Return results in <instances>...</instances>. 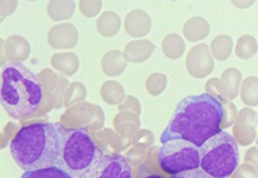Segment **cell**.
Returning <instances> with one entry per match:
<instances>
[{"instance_id":"obj_9","label":"cell","mask_w":258,"mask_h":178,"mask_svg":"<svg viewBox=\"0 0 258 178\" xmlns=\"http://www.w3.org/2000/svg\"><path fill=\"white\" fill-rule=\"evenodd\" d=\"M88 177L129 178L133 177V168L128 163L125 156L116 151L109 152L103 155Z\"/></svg>"},{"instance_id":"obj_8","label":"cell","mask_w":258,"mask_h":178,"mask_svg":"<svg viewBox=\"0 0 258 178\" xmlns=\"http://www.w3.org/2000/svg\"><path fill=\"white\" fill-rule=\"evenodd\" d=\"M41 84L45 92L44 115L53 108L63 107V96L66 88L69 87L68 78L64 75H58L52 69H44L38 74Z\"/></svg>"},{"instance_id":"obj_1","label":"cell","mask_w":258,"mask_h":178,"mask_svg":"<svg viewBox=\"0 0 258 178\" xmlns=\"http://www.w3.org/2000/svg\"><path fill=\"white\" fill-rule=\"evenodd\" d=\"M222 117L223 106L216 97L208 93L188 96L178 102L160 141L182 138L200 147L222 131Z\"/></svg>"},{"instance_id":"obj_25","label":"cell","mask_w":258,"mask_h":178,"mask_svg":"<svg viewBox=\"0 0 258 178\" xmlns=\"http://www.w3.org/2000/svg\"><path fill=\"white\" fill-rule=\"evenodd\" d=\"M96 133L97 137L100 138L101 143H102V146L105 147V149L111 147L114 151L121 152L131 146L128 142H125V141L121 138V136L119 135L115 129H101V131L96 132Z\"/></svg>"},{"instance_id":"obj_38","label":"cell","mask_w":258,"mask_h":178,"mask_svg":"<svg viewBox=\"0 0 258 178\" xmlns=\"http://www.w3.org/2000/svg\"><path fill=\"white\" fill-rule=\"evenodd\" d=\"M115 131L121 136L125 142H128L129 145H132V140H133V136H135L136 132L140 129V127L136 126L133 123H121L119 126H115L114 127Z\"/></svg>"},{"instance_id":"obj_10","label":"cell","mask_w":258,"mask_h":178,"mask_svg":"<svg viewBox=\"0 0 258 178\" xmlns=\"http://www.w3.org/2000/svg\"><path fill=\"white\" fill-rule=\"evenodd\" d=\"M186 69L194 79H203L214 70V58L208 44H198L190 49L186 58Z\"/></svg>"},{"instance_id":"obj_22","label":"cell","mask_w":258,"mask_h":178,"mask_svg":"<svg viewBox=\"0 0 258 178\" xmlns=\"http://www.w3.org/2000/svg\"><path fill=\"white\" fill-rule=\"evenodd\" d=\"M185 40L178 34H169L163 39L161 49L167 58L178 60L185 53Z\"/></svg>"},{"instance_id":"obj_30","label":"cell","mask_w":258,"mask_h":178,"mask_svg":"<svg viewBox=\"0 0 258 178\" xmlns=\"http://www.w3.org/2000/svg\"><path fill=\"white\" fill-rule=\"evenodd\" d=\"M36 175L38 177H71L70 173L59 164L45 166V168H40V169L25 170L24 173V177H36Z\"/></svg>"},{"instance_id":"obj_23","label":"cell","mask_w":258,"mask_h":178,"mask_svg":"<svg viewBox=\"0 0 258 178\" xmlns=\"http://www.w3.org/2000/svg\"><path fill=\"white\" fill-rule=\"evenodd\" d=\"M232 48H234V41L230 35H217L209 45L213 58L221 62L226 61L231 55Z\"/></svg>"},{"instance_id":"obj_34","label":"cell","mask_w":258,"mask_h":178,"mask_svg":"<svg viewBox=\"0 0 258 178\" xmlns=\"http://www.w3.org/2000/svg\"><path fill=\"white\" fill-rule=\"evenodd\" d=\"M222 106H223V117H222V123H221V128L222 129L230 128V127L234 126L239 111L231 99H226L225 102H222Z\"/></svg>"},{"instance_id":"obj_11","label":"cell","mask_w":258,"mask_h":178,"mask_svg":"<svg viewBox=\"0 0 258 178\" xmlns=\"http://www.w3.org/2000/svg\"><path fill=\"white\" fill-rule=\"evenodd\" d=\"M258 114L252 107H244L238 112L232 126V137L240 146H249L257 137Z\"/></svg>"},{"instance_id":"obj_2","label":"cell","mask_w":258,"mask_h":178,"mask_svg":"<svg viewBox=\"0 0 258 178\" xmlns=\"http://www.w3.org/2000/svg\"><path fill=\"white\" fill-rule=\"evenodd\" d=\"M62 137L58 123L44 119H30L21 123L9 143L13 159L24 170L61 165Z\"/></svg>"},{"instance_id":"obj_40","label":"cell","mask_w":258,"mask_h":178,"mask_svg":"<svg viewBox=\"0 0 258 178\" xmlns=\"http://www.w3.org/2000/svg\"><path fill=\"white\" fill-rule=\"evenodd\" d=\"M119 106V111H123V110H129V111H133L136 114H141V105L138 102V99L136 98L135 96H126L125 99H124L123 102L120 103Z\"/></svg>"},{"instance_id":"obj_41","label":"cell","mask_w":258,"mask_h":178,"mask_svg":"<svg viewBox=\"0 0 258 178\" xmlns=\"http://www.w3.org/2000/svg\"><path fill=\"white\" fill-rule=\"evenodd\" d=\"M18 7L17 0H0V13L2 18H6L8 16L13 15Z\"/></svg>"},{"instance_id":"obj_28","label":"cell","mask_w":258,"mask_h":178,"mask_svg":"<svg viewBox=\"0 0 258 178\" xmlns=\"http://www.w3.org/2000/svg\"><path fill=\"white\" fill-rule=\"evenodd\" d=\"M87 88L83 83L80 82H74L69 84V87L66 88V92H64L63 96V107H70V106L75 105V103H79L85 101L87 98Z\"/></svg>"},{"instance_id":"obj_33","label":"cell","mask_w":258,"mask_h":178,"mask_svg":"<svg viewBox=\"0 0 258 178\" xmlns=\"http://www.w3.org/2000/svg\"><path fill=\"white\" fill-rule=\"evenodd\" d=\"M155 142V136L149 129H138L133 136L132 145L135 147H140V149H150Z\"/></svg>"},{"instance_id":"obj_29","label":"cell","mask_w":258,"mask_h":178,"mask_svg":"<svg viewBox=\"0 0 258 178\" xmlns=\"http://www.w3.org/2000/svg\"><path fill=\"white\" fill-rule=\"evenodd\" d=\"M258 50L257 40L252 35H243L235 45V54L240 60H249Z\"/></svg>"},{"instance_id":"obj_27","label":"cell","mask_w":258,"mask_h":178,"mask_svg":"<svg viewBox=\"0 0 258 178\" xmlns=\"http://www.w3.org/2000/svg\"><path fill=\"white\" fill-rule=\"evenodd\" d=\"M221 79L225 82L226 87H227V92H229V99L234 101L236 97L240 94V87L243 78H241V73L235 68L226 69L222 74H221Z\"/></svg>"},{"instance_id":"obj_43","label":"cell","mask_w":258,"mask_h":178,"mask_svg":"<svg viewBox=\"0 0 258 178\" xmlns=\"http://www.w3.org/2000/svg\"><path fill=\"white\" fill-rule=\"evenodd\" d=\"M255 0H231L232 6L236 7L239 9H246L250 8V7L254 4Z\"/></svg>"},{"instance_id":"obj_31","label":"cell","mask_w":258,"mask_h":178,"mask_svg":"<svg viewBox=\"0 0 258 178\" xmlns=\"http://www.w3.org/2000/svg\"><path fill=\"white\" fill-rule=\"evenodd\" d=\"M167 76L164 74L154 73L146 79V91L150 96H160L167 88Z\"/></svg>"},{"instance_id":"obj_17","label":"cell","mask_w":258,"mask_h":178,"mask_svg":"<svg viewBox=\"0 0 258 178\" xmlns=\"http://www.w3.org/2000/svg\"><path fill=\"white\" fill-rule=\"evenodd\" d=\"M209 31H211V26L208 21L203 17L190 18L183 26V36L186 40L191 43H198L208 38Z\"/></svg>"},{"instance_id":"obj_32","label":"cell","mask_w":258,"mask_h":178,"mask_svg":"<svg viewBox=\"0 0 258 178\" xmlns=\"http://www.w3.org/2000/svg\"><path fill=\"white\" fill-rule=\"evenodd\" d=\"M206 93L216 97L221 103L225 102L226 99H229V92L226 87L225 82L221 78H212L206 84Z\"/></svg>"},{"instance_id":"obj_16","label":"cell","mask_w":258,"mask_h":178,"mask_svg":"<svg viewBox=\"0 0 258 178\" xmlns=\"http://www.w3.org/2000/svg\"><path fill=\"white\" fill-rule=\"evenodd\" d=\"M50 66L53 70L64 76H73L78 73L80 66L79 57L73 52H58L52 55Z\"/></svg>"},{"instance_id":"obj_39","label":"cell","mask_w":258,"mask_h":178,"mask_svg":"<svg viewBox=\"0 0 258 178\" xmlns=\"http://www.w3.org/2000/svg\"><path fill=\"white\" fill-rule=\"evenodd\" d=\"M232 177L238 178V177H258V169L255 168L253 164L248 163H243L241 165H238V168L234 170L232 173Z\"/></svg>"},{"instance_id":"obj_5","label":"cell","mask_w":258,"mask_h":178,"mask_svg":"<svg viewBox=\"0 0 258 178\" xmlns=\"http://www.w3.org/2000/svg\"><path fill=\"white\" fill-rule=\"evenodd\" d=\"M200 168L208 177H230L239 165V143L227 132H218L199 147Z\"/></svg>"},{"instance_id":"obj_18","label":"cell","mask_w":258,"mask_h":178,"mask_svg":"<svg viewBox=\"0 0 258 178\" xmlns=\"http://www.w3.org/2000/svg\"><path fill=\"white\" fill-rule=\"evenodd\" d=\"M126 60L124 58L123 53L119 50H110L102 57L101 68L105 75L107 76H119L124 73L126 69Z\"/></svg>"},{"instance_id":"obj_21","label":"cell","mask_w":258,"mask_h":178,"mask_svg":"<svg viewBox=\"0 0 258 178\" xmlns=\"http://www.w3.org/2000/svg\"><path fill=\"white\" fill-rule=\"evenodd\" d=\"M125 91L123 85L116 80H107L101 87V98L112 106L120 105L125 99Z\"/></svg>"},{"instance_id":"obj_37","label":"cell","mask_w":258,"mask_h":178,"mask_svg":"<svg viewBox=\"0 0 258 178\" xmlns=\"http://www.w3.org/2000/svg\"><path fill=\"white\" fill-rule=\"evenodd\" d=\"M121 123H133L141 128V120H140V115L129 110L119 111L114 117V127L119 126Z\"/></svg>"},{"instance_id":"obj_3","label":"cell","mask_w":258,"mask_h":178,"mask_svg":"<svg viewBox=\"0 0 258 178\" xmlns=\"http://www.w3.org/2000/svg\"><path fill=\"white\" fill-rule=\"evenodd\" d=\"M0 102L9 116L21 123L44 116V87L22 62H9L2 73Z\"/></svg>"},{"instance_id":"obj_15","label":"cell","mask_w":258,"mask_h":178,"mask_svg":"<svg viewBox=\"0 0 258 178\" xmlns=\"http://www.w3.org/2000/svg\"><path fill=\"white\" fill-rule=\"evenodd\" d=\"M4 53L8 62H24L30 55V44L20 35H11L4 43Z\"/></svg>"},{"instance_id":"obj_24","label":"cell","mask_w":258,"mask_h":178,"mask_svg":"<svg viewBox=\"0 0 258 178\" xmlns=\"http://www.w3.org/2000/svg\"><path fill=\"white\" fill-rule=\"evenodd\" d=\"M138 173L136 175L140 177H156V175H161V172H156V170H161L160 165H159V147L151 146L147 149L146 159L144 163L138 166Z\"/></svg>"},{"instance_id":"obj_4","label":"cell","mask_w":258,"mask_h":178,"mask_svg":"<svg viewBox=\"0 0 258 178\" xmlns=\"http://www.w3.org/2000/svg\"><path fill=\"white\" fill-rule=\"evenodd\" d=\"M62 137L61 165L71 177H88L102 158V146L96 132L88 128H64L58 122Z\"/></svg>"},{"instance_id":"obj_13","label":"cell","mask_w":258,"mask_h":178,"mask_svg":"<svg viewBox=\"0 0 258 178\" xmlns=\"http://www.w3.org/2000/svg\"><path fill=\"white\" fill-rule=\"evenodd\" d=\"M124 29L132 38H144L151 30V18L142 9H135L126 15L124 20Z\"/></svg>"},{"instance_id":"obj_6","label":"cell","mask_w":258,"mask_h":178,"mask_svg":"<svg viewBox=\"0 0 258 178\" xmlns=\"http://www.w3.org/2000/svg\"><path fill=\"white\" fill-rule=\"evenodd\" d=\"M159 165L172 177L200 175L197 173L202 170L199 146L182 138L167 141L159 147Z\"/></svg>"},{"instance_id":"obj_26","label":"cell","mask_w":258,"mask_h":178,"mask_svg":"<svg viewBox=\"0 0 258 178\" xmlns=\"http://www.w3.org/2000/svg\"><path fill=\"white\" fill-rule=\"evenodd\" d=\"M240 98L244 105L249 107L258 106V78L248 76L241 82Z\"/></svg>"},{"instance_id":"obj_12","label":"cell","mask_w":258,"mask_h":178,"mask_svg":"<svg viewBox=\"0 0 258 178\" xmlns=\"http://www.w3.org/2000/svg\"><path fill=\"white\" fill-rule=\"evenodd\" d=\"M79 40V32L71 24L54 25L48 32V44L53 49H73Z\"/></svg>"},{"instance_id":"obj_35","label":"cell","mask_w":258,"mask_h":178,"mask_svg":"<svg viewBox=\"0 0 258 178\" xmlns=\"http://www.w3.org/2000/svg\"><path fill=\"white\" fill-rule=\"evenodd\" d=\"M79 9L84 17L93 18L100 15L102 0H79Z\"/></svg>"},{"instance_id":"obj_14","label":"cell","mask_w":258,"mask_h":178,"mask_svg":"<svg viewBox=\"0 0 258 178\" xmlns=\"http://www.w3.org/2000/svg\"><path fill=\"white\" fill-rule=\"evenodd\" d=\"M155 50V45L146 39L129 41L123 50L124 58L132 64H141L147 61Z\"/></svg>"},{"instance_id":"obj_7","label":"cell","mask_w":258,"mask_h":178,"mask_svg":"<svg viewBox=\"0 0 258 178\" xmlns=\"http://www.w3.org/2000/svg\"><path fill=\"white\" fill-rule=\"evenodd\" d=\"M59 123L64 128H88L92 132H98L105 124V114L100 106L83 101L68 107Z\"/></svg>"},{"instance_id":"obj_45","label":"cell","mask_w":258,"mask_h":178,"mask_svg":"<svg viewBox=\"0 0 258 178\" xmlns=\"http://www.w3.org/2000/svg\"><path fill=\"white\" fill-rule=\"evenodd\" d=\"M29 2H35V0H29Z\"/></svg>"},{"instance_id":"obj_42","label":"cell","mask_w":258,"mask_h":178,"mask_svg":"<svg viewBox=\"0 0 258 178\" xmlns=\"http://www.w3.org/2000/svg\"><path fill=\"white\" fill-rule=\"evenodd\" d=\"M244 160L248 161V163L253 164L258 169V146L257 147H250V149L246 150L245 156H244Z\"/></svg>"},{"instance_id":"obj_20","label":"cell","mask_w":258,"mask_h":178,"mask_svg":"<svg viewBox=\"0 0 258 178\" xmlns=\"http://www.w3.org/2000/svg\"><path fill=\"white\" fill-rule=\"evenodd\" d=\"M75 3L74 0H49L47 6V13L50 20L59 22V21L70 20L75 12Z\"/></svg>"},{"instance_id":"obj_36","label":"cell","mask_w":258,"mask_h":178,"mask_svg":"<svg viewBox=\"0 0 258 178\" xmlns=\"http://www.w3.org/2000/svg\"><path fill=\"white\" fill-rule=\"evenodd\" d=\"M146 155H147V150L133 146V149H129L128 151H126L125 158L133 169H137L138 166L141 165V164L145 161Z\"/></svg>"},{"instance_id":"obj_19","label":"cell","mask_w":258,"mask_h":178,"mask_svg":"<svg viewBox=\"0 0 258 178\" xmlns=\"http://www.w3.org/2000/svg\"><path fill=\"white\" fill-rule=\"evenodd\" d=\"M97 31L103 38H114L121 27V20L119 15L112 11H106L97 20Z\"/></svg>"},{"instance_id":"obj_44","label":"cell","mask_w":258,"mask_h":178,"mask_svg":"<svg viewBox=\"0 0 258 178\" xmlns=\"http://www.w3.org/2000/svg\"><path fill=\"white\" fill-rule=\"evenodd\" d=\"M255 143H257V146H258V133H257V137H255Z\"/></svg>"}]
</instances>
